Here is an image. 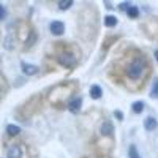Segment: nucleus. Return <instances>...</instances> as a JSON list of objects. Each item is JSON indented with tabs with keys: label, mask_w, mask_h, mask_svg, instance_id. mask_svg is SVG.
<instances>
[{
	"label": "nucleus",
	"mask_w": 158,
	"mask_h": 158,
	"mask_svg": "<svg viewBox=\"0 0 158 158\" xmlns=\"http://www.w3.org/2000/svg\"><path fill=\"white\" fill-rule=\"evenodd\" d=\"M146 67V62L141 58H136L127 63L124 70V73L127 77L136 81L143 76Z\"/></svg>",
	"instance_id": "nucleus-1"
},
{
	"label": "nucleus",
	"mask_w": 158,
	"mask_h": 158,
	"mask_svg": "<svg viewBox=\"0 0 158 158\" xmlns=\"http://www.w3.org/2000/svg\"><path fill=\"white\" fill-rule=\"evenodd\" d=\"M104 2H105V5H107V2H106V1H104ZM107 8H108V10L111 9V8H112V7H111V3L110 2H108V6H107Z\"/></svg>",
	"instance_id": "nucleus-22"
},
{
	"label": "nucleus",
	"mask_w": 158,
	"mask_h": 158,
	"mask_svg": "<svg viewBox=\"0 0 158 158\" xmlns=\"http://www.w3.org/2000/svg\"><path fill=\"white\" fill-rule=\"evenodd\" d=\"M114 115H115V118L118 121H123V119L124 118L123 113L121 111H119V110H115V111H114Z\"/></svg>",
	"instance_id": "nucleus-19"
},
{
	"label": "nucleus",
	"mask_w": 158,
	"mask_h": 158,
	"mask_svg": "<svg viewBox=\"0 0 158 158\" xmlns=\"http://www.w3.org/2000/svg\"><path fill=\"white\" fill-rule=\"evenodd\" d=\"M154 56H155V59H156V61L158 62V50L155 51V52H154Z\"/></svg>",
	"instance_id": "nucleus-21"
},
{
	"label": "nucleus",
	"mask_w": 158,
	"mask_h": 158,
	"mask_svg": "<svg viewBox=\"0 0 158 158\" xmlns=\"http://www.w3.org/2000/svg\"><path fill=\"white\" fill-rule=\"evenodd\" d=\"M23 152L21 147L14 145L9 149L7 152V158H22Z\"/></svg>",
	"instance_id": "nucleus-7"
},
{
	"label": "nucleus",
	"mask_w": 158,
	"mask_h": 158,
	"mask_svg": "<svg viewBox=\"0 0 158 158\" xmlns=\"http://www.w3.org/2000/svg\"><path fill=\"white\" fill-rule=\"evenodd\" d=\"M0 14H1V16H0V18L1 20H3L5 18V17L6 16V11L5 8L3 7V6L1 5V8H0Z\"/></svg>",
	"instance_id": "nucleus-20"
},
{
	"label": "nucleus",
	"mask_w": 158,
	"mask_h": 158,
	"mask_svg": "<svg viewBox=\"0 0 158 158\" xmlns=\"http://www.w3.org/2000/svg\"><path fill=\"white\" fill-rule=\"evenodd\" d=\"M50 31L55 36H62L65 32V24L61 21H53L50 24Z\"/></svg>",
	"instance_id": "nucleus-3"
},
{
	"label": "nucleus",
	"mask_w": 158,
	"mask_h": 158,
	"mask_svg": "<svg viewBox=\"0 0 158 158\" xmlns=\"http://www.w3.org/2000/svg\"><path fill=\"white\" fill-rule=\"evenodd\" d=\"M149 97L153 99L158 98V78L153 83V88H152L150 94H149Z\"/></svg>",
	"instance_id": "nucleus-17"
},
{
	"label": "nucleus",
	"mask_w": 158,
	"mask_h": 158,
	"mask_svg": "<svg viewBox=\"0 0 158 158\" xmlns=\"http://www.w3.org/2000/svg\"><path fill=\"white\" fill-rule=\"evenodd\" d=\"M127 15L131 18H136L139 16L140 11H139V9H138V6H131V7L127 10Z\"/></svg>",
	"instance_id": "nucleus-14"
},
{
	"label": "nucleus",
	"mask_w": 158,
	"mask_h": 158,
	"mask_svg": "<svg viewBox=\"0 0 158 158\" xmlns=\"http://www.w3.org/2000/svg\"><path fill=\"white\" fill-rule=\"evenodd\" d=\"M74 3V1L72 0H63L59 2V8L61 10H67L70 8Z\"/></svg>",
	"instance_id": "nucleus-15"
},
{
	"label": "nucleus",
	"mask_w": 158,
	"mask_h": 158,
	"mask_svg": "<svg viewBox=\"0 0 158 158\" xmlns=\"http://www.w3.org/2000/svg\"><path fill=\"white\" fill-rule=\"evenodd\" d=\"M22 72L26 75L32 76L37 74L40 69L36 65L29 64V63L22 62Z\"/></svg>",
	"instance_id": "nucleus-6"
},
{
	"label": "nucleus",
	"mask_w": 158,
	"mask_h": 158,
	"mask_svg": "<svg viewBox=\"0 0 158 158\" xmlns=\"http://www.w3.org/2000/svg\"><path fill=\"white\" fill-rule=\"evenodd\" d=\"M89 96L94 100H98L103 96V89L98 85H93L89 89Z\"/></svg>",
	"instance_id": "nucleus-8"
},
{
	"label": "nucleus",
	"mask_w": 158,
	"mask_h": 158,
	"mask_svg": "<svg viewBox=\"0 0 158 158\" xmlns=\"http://www.w3.org/2000/svg\"><path fill=\"white\" fill-rule=\"evenodd\" d=\"M21 132V128L15 124H9L6 127V133L11 137L16 136Z\"/></svg>",
	"instance_id": "nucleus-11"
},
{
	"label": "nucleus",
	"mask_w": 158,
	"mask_h": 158,
	"mask_svg": "<svg viewBox=\"0 0 158 158\" xmlns=\"http://www.w3.org/2000/svg\"><path fill=\"white\" fill-rule=\"evenodd\" d=\"M82 106V99L81 97H77L69 102L68 109L73 114H77L81 110Z\"/></svg>",
	"instance_id": "nucleus-4"
},
{
	"label": "nucleus",
	"mask_w": 158,
	"mask_h": 158,
	"mask_svg": "<svg viewBox=\"0 0 158 158\" xmlns=\"http://www.w3.org/2000/svg\"><path fill=\"white\" fill-rule=\"evenodd\" d=\"M57 61L63 67L70 68V67L75 66L77 59L74 53L69 52V51H64L58 55Z\"/></svg>",
	"instance_id": "nucleus-2"
},
{
	"label": "nucleus",
	"mask_w": 158,
	"mask_h": 158,
	"mask_svg": "<svg viewBox=\"0 0 158 158\" xmlns=\"http://www.w3.org/2000/svg\"><path fill=\"white\" fill-rule=\"evenodd\" d=\"M115 127L112 122L110 120L105 121L100 127V132L103 136H110L113 134Z\"/></svg>",
	"instance_id": "nucleus-5"
},
{
	"label": "nucleus",
	"mask_w": 158,
	"mask_h": 158,
	"mask_svg": "<svg viewBox=\"0 0 158 158\" xmlns=\"http://www.w3.org/2000/svg\"><path fill=\"white\" fill-rule=\"evenodd\" d=\"M131 7V2H121L118 5V8L121 11H127V10Z\"/></svg>",
	"instance_id": "nucleus-18"
},
{
	"label": "nucleus",
	"mask_w": 158,
	"mask_h": 158,
	"mask_svg": "<svg viewBox=\"0 0 158 158\" xmlns=\"http://www.w3.org/2000/svg\"><path fill=\"white\" fill-rule=\"evenodd\" d=\"M36 40V34L33 31H30L27 36V39L25 40V44L27 47H31Z\"/></svg>",
	"instance_id": "nucleus-16"
},
{
	"label": "nucleus",
	"mask_w": 158,
	"mask_h": 158,
	"mask_svg": "<svg viewBox=\"0 0 158 158\" xmlns=\"http://www.w3.org/2000/svg\"><path fill=\"white\" fill-rule=\"evenodd\" d=\"M158 126V122L155 118L152 116H148L144 120V127L147 131H152Z\"/></svg>",
	"instance_id": "nucleus-9"
},
{
	"label": "nucleus",
	"mask_w": 158,
	"mask_h": 158,
	"mask_svg": "<svg viewBox=\"0 0 158 158\" xmlns=\"http://www.w3.org/2000/svg\"><path fill=\"white\" fill-rule=\"evenodd\" d=\"M144 107H145V104L142 101H135L132 104V110L136 114H141L143 111L144 110Z\"/></svg>",
	"instance_id": "nucleus-12"
},
{
	"label": "nucleus",
	"mask_w": 158,
	"mask_h": 158,
	"mask_svg": "<svg viewBox=\"0 0 158 158\" xmlns=\"http://www.w3.org/2000/svg\"><path fill=\"white\" fill-rule=\"evenodd\" d=\"M118 24V19L114 15H107L104 18V25L108 28H113Z\"/></svg>",
	"instance_id": "nucleus-10"
},
{
	"label": "nucleus",
	"mask_w": 158,
	"mask_h": 158,
	"mask_svg": "<svg viewBox=\"0 0 158 158\" xmlns=\"http://www.w3.org/2000/svg\"><path fill=\"white\" fill-rule=\"evenodd\" d=\"M128 156H129V158H141L140 155H139V153L138 152L136 146H135V144H131V146H129Z\"/></svg>",
	"instance_id": "nucleus-13"
}]
</instances>
